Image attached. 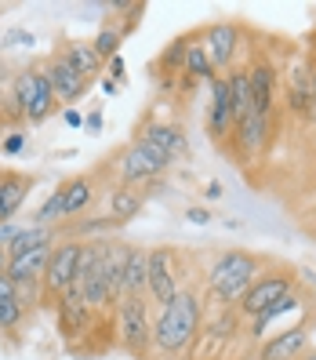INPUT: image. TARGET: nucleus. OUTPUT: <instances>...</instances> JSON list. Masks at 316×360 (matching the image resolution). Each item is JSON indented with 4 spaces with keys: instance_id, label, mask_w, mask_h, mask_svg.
I'll list each match as a JSON object with an SVG mask.
<instances>
[{
    "instance_id": "nucleus-1",
    "label": "nucleus",
    "mask_w": 316,
    "mask_h": 360,
    "mask_svg": "<svg viewBox=\"0 0 316 360\" xmlns=\"http://www.w3.org/2000/svg\"><path fill=\"white\" fill-rule=\"evenodd\" d=\"M200 328V299L197 291H178L167 306H160V316L153 324V342L164 353H182L197 338Z\"/></svg>"
},
{
    "instance_id": "nucleus-2",
    "label": "nucleus",
    "mask_w": 316,
    "mask_h": 360,
    "mask_svg": "<svg viewBox=\"0 0 316 360\" xmlns=\"http://www.w3.org/2000/svg\"><path fill=\"white\" fill-rule=\"evenodd\" d=\"M255 281H258V259L247 255V251H225L207 273L211 295H215L218 302H225V306L240 302Z\"/></svg>"
},
{
    "instance_id": "nucleus-3",
    "label": "nucleus",
    "mask_w": 316,
    "mask_h": 360,
    "mask_svg": "<svg viewBox=\"0 0 316 360\" xmlns=\"http://www.w3.org/2000/svg\"><path fill=\"white\" fill-rule=\"evenodd\" d=\"M15 110L22 120L29 124H40L48 120L51 110H55V91H51V80L48 73H37V70H26L15 77Z\"/></svg>"
},
{
    "instance_id": "nucleus-4",
    "label": "nucleus",
    "mask_w": 316,
    "mask_h": 360,
    "mask_svg": "<svg viewBox=\"0 0 316 360\" xmlns=\"http://www.w3.org/2000/svg\"><path fill=\"white\" fill-rule=\"evenodd\" d=\"M171 167V157L164 150H157L153 142L145 139H135L128 150L120 153V175H124V186L131 182H153L157 175H164Z\"/></svg>"
},
{
    "instance_id": "nucleus-5",
    "label": "nucleus",
    "mask_w": 316,
    "mask_h": 360,
    "mask_svg": "<svg viewBox=\"0 0 316 360\" xmlns=\"http://www.w3.org/2000/svg\"><path fill=\"white\" fill-rule=\"evenodd\" d=\"M117 328H120V342L131 353H145L153 346V324H150V309L142 299L124 295L117 302Z\"/></svg>"
},
{
    "instance_id": "nucleus-6",
    "label": "nucleus",
    "mask_w": 316,
    "mask_h": 360,
    "mask_svg": "<svg viewBox=\"0 0 316 360\" xmlns=\"http://www.w3.org/2000/svg\"><path fill=\"white\" fill-rule=\"evenodd\" d=\"M80 255H84V240H62V244H55L48 273H44V295H66L77 284Z\"/></svg>"
},
{
    "instance_id": "nucleus-7",
    "label": "nucleus",
    "mask_w": 316,
    "mask_h": 360,
    "mask_svg": "<svg viewBox=\"0 0 316 360\" xmlns=\"http://www.w3.org/2000/svg\"><path fill=\"white\" fill-rule=\"evenodd\" d=\"M291 288H294L291 273H269V277H258L255 284H251V291L240 299V313L255 321V316H262L265 309H272L280 299H287Z\"/></svg>"
},
{
    "instance_id": "nucleus-8",
    "label": "nucleus",
    "mask_w": 316,
    "mask_h": 360,
    "mask_svg": "<svg viewBox=\"0 0 316 360\" xmlns=\"http://www.w3.org/2000/svg\"><path fill=\"white\" fill-rule=\"evenodd\" d=\"M178 269H175V251L171 248H153L150 251V291L160 306H167L178 295Z\"/></svg>"
},
{
    "instance_id": "nucleus-9",
    "label": "nucleus",
    "mask_w": 316,
    "mask_h": 360,
    "mask_svg": "<svg viewBox=\"0 0 316 360\" xmlns=\"http://www.w3.org/2000/svg\"><path fill=\"white\" fill-rule=\"evenodd\" d=\"M207 131L215 135V139H225L229 131H237V105H233V88H229V77H215V80H211Z\"/></svg>"
},
{
    "instance_id": "nucleus-10",
    "label": "nucleus",
    "mask_w": 316,
    "mask_h": 360,
    "mask_svg": "<svg viewBox=\"0 0 316 360\" xmlns=\"http://www.w3.org/2000/svg\"><path fill=\"white\" fill-rule=\"evenodd\" d=\"M237 44H240V30L233 22H215V26L204 30V48H207V58H211V66H215V73L233 66Z\"/></svg>"
},
{
    "instance_id": "nucleus-11",
    "label": "nucleus",
    "mask_w": 316,
    "mask_h": 360,
    "mask_svg": "<svg viewBox=\"0 0 316 360\" xmlns=\"http://www.w3.org/2000/svg\"><path fill=\"white\" fill-rule=\"evenodd\" d=\"M305 346H309V331L305 328H284V331H277L272 338L262 342L258 360H302Z\"/></svg>"
},
{
    "instance_id": "nucleus-12",
    "label": "nucleus",
    "mask_w": 316,
    "mask_h": 360,
    "mask_svg": "<svg viewBox=\"0 0 316 360\" xmlns=\"http://www.w3.org/2000/svg\"><path fill=\"white\" fill-rule=\"evenodd\" d=\"M44 73H48V80H51L55 102H66V105H70V102H77L84 91H88V84H91L88 77H80V73H77V70H73L62 55H58V58H51V66H48Z\"/></svg>"
},
{
    "instance_id": "nucleus-13",
    "label": "nucleus",
    "mask_w": 316,
    "mask_h": 360,
    "mask_svg": "<svg viewBox=\"0 0 316 360\" xmlns=\"http://www.w3.org/2000/svg\"><path fill=\"white\" fill-rule=\"evenodd\" d=\"M142 139L153 142L157 150H164L171 160L189 157V142H185V131L178 128V124H145V128H142Z\"/></svg>"
},
{
    "instance_id": "nucleus-14",
    "label": "nucleus",
    "mask_w": 316,
    "mask_h": 360,
    "mask_svg": "<svg viewBox=\"0 0 316 360\" xmlns=\"http://www.w3.org/2000/svg\"><path fill=\"white\" fill-rule=\"evenodd\" d=\"M251 77V95H255V110L258 113H272V102H277V70L269 66V62H255V66L247 70Z\"/></svg>"
},
{
    "instance_id": "nucleus-15",
    "label": "nucleus",
    "mask_w": 316,
    "mask_h": 360,
    "mask_svg": "<svg viewBox=\"0 0 316 360\" xmlns=\"http://www.w3.org/2000/svg\"><path fill=\"white\" fill-rule=\"evenodd\" d=\"M237 142H240V150L244 157H258L265 150V142H269V117L265 113H247L240 124H237Z\"/></svg>"
},
{
    "instance_id": "nucleus-16",
    "label": "nucleus",
    "mask_w": 316,
    "mask_h": 360,
    "mask_svg": "<svg viewBox=\"0 0 316 360\" xmlns=\"http://www.w3.org/2000/svg\"><path fill=\"white\" fill-rule=\"evenodd\" d=\"M145 291H150V251L131 248L128 251V269H124V295L142 299Z\"/></svg>"
},
{
    "instance_id": "nucleus-17",
    "label": "nucleus",
    "mask_w": 316,
    "mask_h": 360,
    "mask_svg": "<svg viewBox=\"0 0 316 360\" xmlns=\"http://www.w3.org/2000/svg\"><path fill=\"white\" fill-rule=\"evenodd\" d=\"M40 248H55V229L51 226H22L11 237L8 244V255L11 259H22L29 251H40Z\"/></svg>"
},
{
    "instance_id": "nucleus-18",
    "label": "nucleus",
    "mask_w": 316,
    "mask_h": 360,
    "mask_svg": "<svg viewBox=\"0 0 316 360\" xmlns=\"http://www.w3.org/2000/svg\"><path fill=\"white\" fill-rule=\"evenodd\" d=\"M29 186L33 182L26 175H4V182H0V226H4L8 219H15V211L26 204Z\"/></svg>"
},
{
    "instance_id": "nucleus-19",
    "label": "nucleus",
    "mask_w": 316,
    "mask_h": 360,
    "mask_svg": "<svg viewBox=\"0 0 316 360\" xmlns=\"http://www.w3.org/2000/svg\"><path fill=\"white\" fill-rule=\"evenodd\" d=\"M110 219L120 226V222H131L138 211H142V197L135 193V189H128V186H113L110 189Z\"/></svg>"
},
{
    "instance_id": "nucleus-20",
    "label": "nucleus",
    "mask_w": 316,
    "mask_h": 360,
    "mask_svg": "<svg viewBox=\"0 0 316 360\" xmlns=\"http://www.w3.org/2000/svg\"><path fill=\"white\" fill-rule=\"evenodd\" d=\"M62 58L70 62V66L80 73V77H88V80H95V77H102V66L105 62L98 58V51L91 48V44H66V51H62Z\"/></svg>"
},
{
    "instance_id": "nucleus-21",
    "label": "nucleus",
    "mask_w": 316,
    "mask_h": 360,
    "mask_svg": "<svg viewBox=\"0 0 316 360\" xmlns=\"http://www.w3.org/2000/svg\"><path fill=\"white\" fill-rule=\"evenodd\" d=\"M62 189H66V219H70V215H80V211H88L91 200H95L91 179H70Z\"/></svg>"
},
{
    "instance_id": "nucleus-22",
    "label": "nucleus",
    "mask_w": 316,
    "mask_h": 360,
    "mask_svg": "<svg viewBox=\"0 0 316 360\" xmlns=\"http://www.w3.org/2000/svg\"><path fill=\"white\" fill-rule=\"evenodd\" d=\"M229 88H233L237 124H240L247 113H255V95H251V77H247V70H233V73H229Z\"/></svg>"
},
{
    "instance_id": "nucleus-23",
    "label": "nucleus",
    "mask_w": 316,
    "mask_h": 360,
    "mask_svg": "<svg viewBox=\"0 0 316 360\" xmlns=\"http://www.w3.org/2000/svg\"><path fill=\"white\" fill-rule=\"evenodd\" d=\"M58 219H66V189H55V193L44 197V204L37 207V215H33V226H55Z\"/></svg>"
},
{
    "instance_id": "nucleus-24",
    "label": "nucleus",
    "mask_w": 316,
    "mask_h": 360,
    "mask_svg": "<svg viewBox=\"0 0 316 360\" xmlns=\"http://www.w3.org/2000/svg\"><path fill=\"white\" fill-rule=\"evenodd\" d=\"M185 73L193 77V80H215V66H211V58H207V48H204V44H189Z\"/></svg>"
},
{
    "instance_id": "nucleus-25",
    "label": "nucleus",
    "mask_w": 316,
    "mask_h": 360,
    "mask_svg": "<svg viewBox=\"0 0 316 360\" xmlns=\"http://www.w3.org/2000/svg\"><path fill=\"white\" fill-rule=\"evenodd\" d=\"M120 40H124V30H117V26H102V30H98V37L91 40V48L98 51V58H102V62H110V58H117V55H120Z\"/></svg>"
},
{
    "instance_id": "nucleus-26",
    "label": "nucleus",
    "mask_w": 316,
    "mask_h": 360,
    "mask_svg": "<svg viewBox=\"0 0 316 360\" xmlns=\"http://www.w3.org/2000/svg\"><path fill=\"white\" fill-rule=\"evenodd\" d=\"M22 313H26V306L18 302V295L15 299H4L0 302V331H15L18 324H22Z\"/></svg>"
},
{
    "instance_id": "nucleus-27",
    "label": "nucleus",
    "mask_w": 316,
    "mask_h": 360,
    "mask_svg": "<svg viewBox=\"0 0 316 360\" xmlns=\"http://www.w3.org/2000/svg\"><path fill=\"white\" fill-rule=\"evenodd\" d=\"M185 55H189V40H185V37H178L175 44L164 51V58H160V62H164L167 70H178V66L185 70Z\"/></svg>"
},
{
    "instance_id": "nucleus-28",
    "label": "nucleus",
    "mask_w": 316,
    "mask_h": 360,
    "mask_svg": "<svg viewBox=\"0 0 316 360\" xmlns=\"http://www.w3.org/2000/svg\"><path fill=\"white\" fill-rule=\"evenodd\" d=\"M33 44H37V37L29 30H22V26H15V30L4 33V48H33Z\"/></svg>"
},
{
    "instance_id": "nucleus-29",
    "label": "nucleus",
    "mask_w": 316,
    "mask_h": 360,
    "mask_svg": "<svg viewBox=\"0 0 316 360\" xmlns=\"http://www.w3.org/2000/svg\"><path fill=\"white\" fill-rule=\"evenodd\" d=\"M117 222L113 219H91V222H80V226H73L80 237H95V233H105V229H113Z\"/></svg>"
},
{
    "instance_id": "nucleus-30",
    "label": "nucleus",
    "mask_w": 316,
    "mask_h": 360,
    "mask_svg": "<svg viewBox=\"0 0 316 360\" xmlns=\"http://www.w3.org/2000/svg\"><path fill=\"white\" fill-rule=\"evenodd\" d=\"M0 150H4L8 157H15V153H22L26 150V131H11L4 142H0Z\"/></svg>"
},
{
    "instance_id": "nucleus-31",
    "label": "nucleus",
    "mask_w": 316,
    "mask_h": 360,
    "mask_svg": "<svg viewBox=\"0 0 316 360\" xmlns=\"http://www.w3.org/2000/svg\"><path fill=\"white\" fill-rule=\"evenodd\" d=\"M84 128H88V135H102V110L84 113Z\"/></svg>"
},
{
    "instance_id": "nucleus-32",
    "label": "nucleus",
    "mask_w": 316,
    "mask_h": 360,
    "mask_svg": "<svg viewBox=\"0 0 316 360\" xmlns=\"http://www.w3.org/2000/svg\"><path fill=\"white\" fill-rule=\"evenodd\" d=\"M185 219H189V222H197V226H207V222H211V211H207V207H189V211H185Z\"/></svg>"
},
{
    "instance_id": "nucleus-33",
    "label": "nucleus",
    "mask_w": 316,
    "mask_h": 360,
    "mask_svg": "<svg viewBox=\"0 0 316 360\" xmlns=\"http://www.w3.org/2000/svg\"><path fill=\"white\" fill-rule=\"evenodd\" d=\"M15 233H18V226H11V222H4V226H0V248H8Z\"/></svg>"
},
{
    "instance_id": "nucleus-34",
    "label": "nucleus",
    "mask_w": 316,
    "mask_h": 360,
    "mask_svg": "<svg viewBox=\"0 0 316 360\" xmlns=\"http://www.w3.org/2000/svg\"><path fill=\"white\" fill-rule=\"evenodd\" d=\"M105 66H110L113 80H124V58H120V55H117V58H110V62H105Z\"/></svg>"
},
{
    "instance_id": "nucleus-35",
    "label": "nucleus",
    "mask_w": 316,
    "mask_h": 360,
    "mask_svg": "<svg viewBox=\"0 0 316 360\" xmlns=\"http://www.w3.org/2000/svg\"><path fill=\"white\" fill-rule=\"evenodd\" d=\"M62 120H66L70 128H84V113H77V110H66V113H62Z\"/></svg>"
},
{
    "instance_id": "nucleus-36",
    "label": "nucleus",
    "mask_w": 316,
    "mask_h": 360,
    "mask_svg": "<svg viewBox=\"0 0 316 360\" xmlns=\"http://www.w3.org/2000/svg\"><path fill=\"white\" fill-rule=\"evenodd\" d=\"M4 299H15V284L8 277H0V302H4Z\"/></svg>"
},
{
    "instance_id": "nucleus-37",
    "label": "nucleus",
    "mask_w": 316,
    "mask_h": 360,
    "mask_svg": "<svg viewBox=\"0 0 316 360\" xmlns=\"http://www.w3.org/2000/svg\"><path fill=\"white\" fill-rule=\"evenodd\" d=\"M102 91H105V95H117V91H120V80H113V77H102Z\"/></svg>"
},
{
    "instance_id": "nucleus-38",
    "label": "nucleus",
    "mask_w": 316,
    "mask_h": 360,
    "mask_svg": "<svg viewBox=\"0 0 316 360\" xmlns=\"http://www.w3.org/2000/svg\"><path fill=\"white\" fill-rule=\"evenodd\" d=\"M204 197H207V200H218V197H222V182H207Z\"/></svg>"
},
{
    "instance_id": "nucleus-39",
    "label": "nucleus",
    "mask_w": 316,
    "mask_h": 360,
    "mask_svg": "<svg viewBox=\"0 0 316 360\" xmlns=\"http://www.w3.org/2000/svg\"><path fill=\"white\" fill-rule=\"evenodd\" d=\"M8 262H11L8 248H0V277H8Z\"/></svg>"
},
{
    "instance_id": "nucleus-40",
    "label": "nucleus",
    "mask_w": 316,
    "mask_h": 360,
    "mask_svg": "<svg viewBox=\"0 0 316 360\" xmlns=\"http://www.w3.org/2000/svg\"><path fill=\"white\" fill-rule=\"evenodd\" d=\"M240 360H258V353H247V356H240Z\"/></svg>"
},
{
    "instance_id": "nucleus-41",
    "label": "nucleus",
    "mask_w": 316,
    "mask_h": 360,
    "mask_svg": "<svg viewBox=\"0 0 316 360\" xmlns=\"http://www.w3.org/2000/svg\"><path fill=\"white\" fill-rule=\"evenodd\" d=\"M302 360H316V349H312V353H305V356H302Z\"/></svg>"
},
{
    "instance_id": "nucleus-42",
    "label": "nucleus",
    "mask_w": 316,
    "mask_h": 360,
    "mask_svg": "<svg viewBox=\"0 0 316 360\" xmlns=\"http://www.w3.org/2000/svg\"><path fill=\"white\" fill-rule=\"evenodd\" d=\"M312 91H316V70H312Z\"/></svg>"
},
{
    "instance_id": "nucleus-43",
    "label": "nucleus",
    "mask_w": 316,
    "mask_h": 360,
    "mask_svg": "<svg viewBox=\"0 0 316 360\" xmlns=\"http://www.w3.org/2000/svg\"><path fill=\"white\" fill-rule=\"evenodd\" d=\"M0 182H4V175H0Z\"/></svg>"
}]
</instances>
